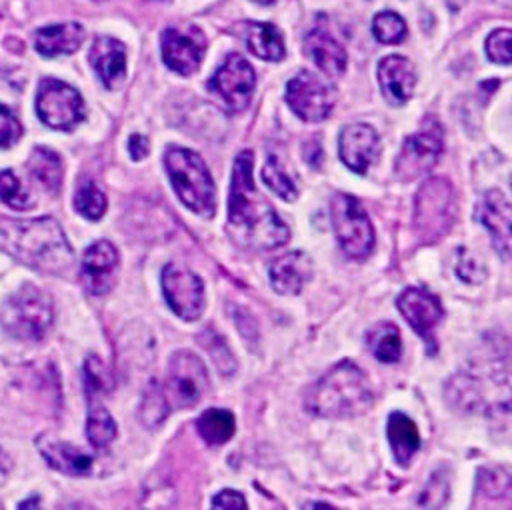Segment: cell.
I'll list each match as a JSON object with an SVG mask.
<instances>
[{
	"mask_svg": "<svg viewBox=\"0 0 512 510\" xmlns=\"http://www.w3.org/2000/svg\"><path fill=\"white\" fill-rule=\"evenodd\" d=\"M226 230L236 244L250 250L278 248L290 236L276 210L254 186L250 150L240 152L234 162Z\"/></svg>",
	"mask_w": 512,
	"mask_h": 510,
	"instance_id": "obj_1",
	"label": "cell"
},
{
	"mask_svg": "<svg viewBox=\"0 0 512 510\" xmlns=\"http://www.w3.org/2000/svg\"><path fill=\"white\" fill-rule=\"evenodd\" d=\"M0 248L22 264L46 274H60L74 262L72 246L60 224L52 218H0Z\"/></svg>",
	"mask_w": 512,
	"mask_h": 510,
	"instance_id": "obj_2",
	"label": "cell"
},
{
	"mask_svg": "<svg viewBox=\"0 0 512 510\" xmlns=\"http://www.w3.org/2000/svg\"><path fill=\"white\" fill-rule=\"evenodd\" d=\"M372 406V390L366 374L352 362L332 366L306 396V408L324 418H350Z\"/></svg>",
	"mask_w": 512,
	"mask_h": 510,
	"instance_id": "obj_3",
	"label": "cell"
},
{
	"mask_svg": "<svg viewBox=\"0 0 512 510\" xmlns=\"http://www.w3.org/2000/svg\"><path fill=\"white\" fill-rule=\"evenodd\" d=\"M164 166L182 204L202 218L214 216L216 186L204 160L188 148L170 146L164 154Z\"/></svg>",
	"mask_w": 512,
	"mask_h": 510,
	"instance_id": "obj_4",
	"label": "cell"
},
{
	"mask_svg": "<svg viewBox=\"0 0 512 510\" xmlns=\"http://www.w3.org/2000/svg\"><path fill=\"white\" fill-rule=\"evenodd\" d=\"M54 318L52 300L40 288L26 284L0 310L2 328L20 340H40Z\"/></svg>",
	"mask_w": 512,
	"mask_h": 510,
	"instance_id": "obj_5",
	"label": "cell"
},
{
	"mask_svg": "<svg viewBox=\"0 0 512 510\" xmlns=\"http://www.w3.org/2000/svg\"><path fill=\"white\" fill-rule=\"evenodd\" d=\"M456 216V194L446 178H428L414 198V228L420 238L436 240L446 234Z\"/></svg>",
	"mask_w": 512,
	"mask_h": 510,
	"instance_id": "obj_6",
	"label": "cell"
},
{
	"mask_svg": "<svg viewBox=\"0 0 512 510\" xmlns=\"http://www.w3.org/2000/svg\"><path fill=\"white\" fill-rule=\"evenodd\" d=\"M330 218L340 248L352 258H364L374 248V228L354 196L336 194L330 202Z\"/></svg>",
	"mask_w": 512,
	"mask_h": 510,
	"instance_id": "obj_7",
	"label": "cell"
},
{
	"mask_svg": "<svg viewBox=\"0 0 512 510\" xmlns=\"http://www.w3.org/2000/svg\"><path fill=\"white\" fill-rule=\"evenodd\" d=\"M208 386V372L204 362L188 352L180 350L170 356L168 376L162 388V396L168 408H190L194 406Z\"/></svg>",
	"mask_w": 512,
	"mask_h": 510,
	"instance_id": "obj_8",
	"label": "cell"
},
{
	"mask_svg": "<svg viewBox=\"0 0 512 510\" xmlns=\"http://www.w3.org/2000/svg\"><path fill=\"white\" fill-rule=\"evenodd\" d=\"M36 110L46 126L58 130H70L84 118V102L78 90L54 78L40 82Z\"/></svg>",
	"mask_w": 512,
	"mask_h": 510,
	"instance_id": "obj_9",
	"label": "cell"
},
{
	"mask_svg": "<svg viewBox=\"0 0 512 510\" xmlns=\"http://www.w3.org/2000/svg\"><path fill=\"white\" fill-rule=\"evenodd\" d=\"M286 102L298 118L306 122H320L330 114L336 102V94L330 84L322 82L316 74L304 70L288 80Z\"/></svg>",
	"mask_w": 512,
	"mask_h": 510,
	"instance_id": "obj_10",
	"label": "cell"
},
{
	"mask_svg": "<svg viewBox=\"0 0 512 510\" xmlns=\"http://www.w3.org/2000/svg\"><path fill=\"white\" fill-rule=\"evenodd\" d=\"M162 292L170 310L182 320L190 322L204 312V284L188 268L180 264H166L162 270Z\"/></svg>",
	"mask_w": 512,
	"mask_h": 510,
	"instance_id": "obj_11",
	"label": "cell"
},
{
	"mask_svg": "<svg viewBox=\"0 0 512 510\" xmlns=\"http://www.w3.org/2000/svg\"><path fill=\"white\" fill-rule=\"evenodd\" d=\"M442 152V130L438 124L422 126L420 132L408 136L396 158V174L400 180L410 182L428 174L438 162Z\"/></svg>",
	"mask_w": 512,
	"mask_h": 510,
	"instance_id": "obj_12",
	"label": "cell"
},
{
	"mask_svg": "<svg viewBox=\"0 0 512 510\" xmlns=\"http://www.w3.org/2000/svg\"><path fill=\"white\" fill-rule=\"evenodd\" d=\"M254 86L256 74L240 54H228L224 64L214 72L208 82V88L232 112H240L248 106Z\"/></svg>",
	"mask_w": 512,
	"mask_h": 510,
	"instance_id": "obj_13",
	"label": "cell"
},
{
	"mask_svg": "<svg viewBox=\"0 0 512 510\" xmlns=\"http://www.w3.org/2000/svg\"><path fill=\"white\" fill-rule=\"evenodd\" d=\"M164 64L178 74H192L206 52V38L196 26L166 28L160 38Z\"/></svg>",
	"mask_w": 512,
	"mask_h": 510,
	"instance_id": "obj_14",
	"label": "cell"
},
{
	"mask_svg": "<svg viewBox=\"0 0 512 510\" xmlns=\"http://www.w3.org/2000/svg\"><path fill=\"white\" fill-rule=\"evenodd\" d=\"M398 310L404 316V320L410 324V328L418 332V336H422V340L428 344V350L432 352L436 348L434 330L440 324L444 314L440 300L424 288L408 286L398 296Z\"/></svg>",
	"mask_w": 512,
	"mask_h": 510,
	"instance_id": "obj_15",
	"label": "cell"
},
{
	"mask_svg": "<svg viewBox=\"0 0 512 510\" xmlns=\"http://www.w3.org/2000/svg\"><path fill=\"white\" fill-rule=\"evenodd\" d=\"M378 150L380 142L372 126L350 124L342 128L338 138V154L340 160L356 174H364L372 166V162L378 156Z\"/></svg>",
	"mask_w": 512,
	"mask_h": 510,
	"instance_id": "obj_16",
	"label": "cell"
},
{
	"mask_svg": "<svg viewBox=\"0 0 512 510\" xmlns=\"http://www.w3.org/2000/svg\"><path fill=\"white\" fill-rule=\"evenodd\" d=\"M476 220L490 232L494 248L506 260L510 254V202L500 190H488L482 194L476 206Z\"/></svg>",
	"mask_w": 512,
	"mask_h": 510,
	"instance_id": "obj_17",
	"label": "cell"
},
{
	"mask_svg": "<svg viewBox=\"0 0 512 510\" xmlns=\"http://www.w3.org/2000/svg\"><path fill=\"white\" fill-rule=\"evenodd\" d=\"M118 252L108 240L94 242L82 258V280L92 294H106L116 278Z\"/></svg>",
	"mask_w": 512,
	"mask_h": 510,
	"instance_id": "obj_18",
	"label": "cell"
},
{
	"mask_svg": "<svg viewBox=\"0 0 512 510\" xmlns=\"http://www.w3.org/2000/svg\"><path fill=\"white\" fill-rule=\"evenodd\" d=\"M378 80L382 94L390 104H404L410 100L416 86V72L408 58L392 54L386 56L378 66Z\"/></svg>",
	"mask_w": 512,
	"mask_h": 510,
	"instance_id": "obj_19",
	"label": "cell"
},
{
	"mask_svg": "<svg viewBox=\"0 0 512 510\" xmlns=\"http://www.w3.org/2000/svg\"><path fill=\"white\" fill-rule=\"evenodd\" d=\"M312 278V260L306 252L292 250L270 264V284L278 294L294 296Z\"/></svg>",
	"mask_w": 512,
	"mask_h": 510,
	"instance_id": "obj_20",
	"label": "cell"
},
{
	"mask_svg": "<svg viewBox=\"0 0 512 510\" xmlns=\"http://www.w3.org/2000/svg\"><path fill=\"white\" fill-rule=\"evenodd\" d=\"M90 64L106 88H118L126 76L124 44L110 36H98L90 48Z\"/></svg>",
	"mask_w": 512,
	"mask_h": 510,
	"instance_id": "obj_21",
	"label": "cell"
},
{
	"mask_svg": "<svg viewBox=\"0 0 512 510\" xmlns=\"http://www.w3.org/2000/svg\"><path fill=\"white\" fill-rule=\"evenodd\" d=\"M304 52L330 78H338L346 70V52H344V48L324 28H312L304 36Z\"/></svg>",
	"mask_w": 512,
	"mask_h": 510,
	"instance_id": "obj_22",
	"label": "cell"
},
{
	"mask_svg": "<svg viewBox=\"0 0 512 510\" xmlns=\"http://www.w3.org/2000/svg\"><path fill=\"white\" fill-rule=\"evenodd\" d=\"M84 42V28L76 22H64L40 28L34 36L36 50L42 56L54 58L60 54H72Z\"/></svg>",
	"mask_w": 512,
	"mask_h": 510,
	"instance_id": "obj_23",
	"label": "cell"
},
{
	"mask_svg": "<svg viewBox=\"0 0 512 510\" xmlns=\"http://www.w3.org/2000/svg\"><path fill=\"white\" fill-rule=\"evenodd\" d=\"M240 28L242 38L254 56L268 62H278L284 58V40L276 26L268 22H244Z\"/></svg>",
	"mask_w": 512,
	"mask_h": 510,
	"instance_id": "obj_24",
	"label": "cell"
},
{
	"mask_svg": "<svg viewBox=\"0 0 512 510\" xmlns=\"http://www.w3.org/2000/svg\"><path fill=\"white\" fill-rule=\"evenodd\" d=\"M386 432H388V442L396 462L402 466H408V462L420 448V436H418L416 424L406 414L392 412L388 418Z\"/></svg>",
	"mask_w": 512,
	"mask_h": 510,
	"instance_id": "obj_25",
	"label": "cell"
},
{
	"mask_svg": "<svg viewBox=\"0 0 512 510\" xmlns=\"http://www.w3.org/2000/svg\"><path fill=\"white\" fill-rule=\"evenodd\" d=\"M40 452L52 468L66 474H86L92 468V456L68 442H46Z\"/></svg>",
	"mask_w": 512,
	"mask_h": 510,
	"instance_id": "obj_26",
	"label": "cell"
},
{
	"mask_svg": "<svg viewBox=\"0 0 512 510\" xmlns=\"http://www.w3.org/2000/svg\"><path fill=\"white\" fill-rule=\"evenodd\" d=\"M234 428H236V422L232 412L222 408L204 410L196 420V430L208 446H220L228 442L234 434Z\"/></svg>",
	"mask_w": 512,
	"mask_h": 510,
	"instance_id": "obj_27",
	"label": "cell"
},
{
	"mask_svg": "<svg viewBox=\"0 0 512 510\" xmlns=\"http://www.w3.org/2000/svg\"><path fill=\"white\" fill-rule=\"evenodd\" d=\"M368 348L380 362H398L402 356L400 330L390 322L376 324L366 336Z\"/></svg>",
	"mask_w": 512,
	"mask_h": 510,
	"instance_id": "obj_28",
	"label": "cell"
},
{
	"mask_svg": "<svg viewBox=\"0 0 512 510\" xmlns=\"http://www.w3.org/2000/svg\"><path fill=\"white\" fill-rule=\"evenodd\" d=\"M28 170L30 174L48 190L56 192L62 182V162L56 152L50 148H34L28 158Z\"/></svg>",
	"mask_w": 512,
	"mask_h": 510,
	"instance_id": "obj_29",
	"label": "cell"
},
{
	"mask_svg": "<svg viewBox=\"0 0 512 510\" xmlns=\"http://www.w3.org/2000/svg\"><path fill=\"white\" fill-rule=\"evenodd\" d=\"M86 436L94 448H104L116 438V422L102 406L90 410L86 420Z\"/></svg>",
	"mask_w": 512,
	"mask_h": 510,
	"instance_id": "obj_30",
	"label": "cell"
},
{
	"mask_svg": "<svg viewBox=\"0 0 512 510\" xmlns=\"http://www.w3.org/2000/svg\"><path fill=\"white\" fill-rule=\"evenodd\" d=\"M406 22L396 12H378L372 20V34L382 44H400L406 38Z\"/></svg>",
	"mask_w": 512,
	"mask_h": 510,
	"instance_id": "obj_31",
	"label": "cell"
},
{
	"mask_svg": "<svg viewBox=\"0 0 512 510\" xmlns=\"http://www.w3.org/2000/svg\"><path fill=\"white\" fill-rule=\"evenodd\" d=\"M262 180H264V184H266L276 196H280L282 200H288V202L296 200V196H298L296 184H294L292 178L282 170L278 158L270 156V158L266 160V164H264V168H262Z\"/></svg>",
	"mask_w": 512,
	"mask_h": 510,
	"instance_id": "obj_32",
	"label": "cell"
},
{
	"mask_svg": "<svg viewBox=\"0 0 512 510\" xmlns=\"http://www.w3.org/2000/svg\"><path fill=\"white\" fill-rule=\"evenodd\" d=\"M74 208L88 220H98L106 212V196L94 182H84L74 194Z\"/></svg>",
	"mask_w": 512,
	"mask_h": 510,
	"instance_id": "obj_33",
	"label": "cell"
},
{
	"mask_svg": "<svg viewBox=\"0 0 512 510\" xmlns=\"http://www.w3.org/2000/svg\"><path fill=\"white\" fill-rule=\"evenodd\" d=\"M198 340H200V344L210 352L214 364L218 366V370H220L222 374H232V372L236 370V358L232 356V352H230L226 340H224L218 332H214V330L208 328V330L200 332Z\"/></svg>",
	"mask_w": 512,
	"mask_h": 510,
	"instance_id": "obj_34",
	"label": "cell"
},
{
	"mask_svg": "<svg viewBox=\"0 0 512 510\" xmlns=\"http://www.w3.org/2000/svg\"><path fill=\"white\" fill-rule=\"evenodd\" d=\"M478 488L486 498H502L510 492V472L506 468L478 470Z\"/></svg>",
	"mask_w": 512,
	"mask_h": 510,
	"instance_id": "obj_35",
	"label": "cell"
},
{
	"mask_svg": "<svg viewBox=\"0 0 512 510\" xmlns=\"http://www.w3.org/2000/svg\"><path fill=\"white\" fill-rule=\"evenodd\" d=\"M0 200L14 210H24L30 204L28 194L22 192L20 182L12 170H0Z\"/></svg>",
	"mask_w": 512,
	"mask_h": 510,
	"instance_id": "obj_36",
	"label": "cell"
},
{
	"mask_svg": "<svg viewBox=\"0 0 512 510\" xmlns=\"http://www.w3.org/2000/svg\"><path fill=\"white\" fill-rule=\"evenodd\" d=\"M510 30L508 28H500V30H494L488 40H486V54L492 62H498V64H510V58H512V52H510Z\"/></svg>",
	"mask_w": 512,
	"mask_h": 510,
	"instance_id": "obj_37",
	"label": "cell"
},
{
	"mask_svg": "<svg viewBox=\"0 0 512 510\" xmlns=\"http://www.w3.org/2000/svg\"><path fill=\"white\" fill-rule=\"evenodd\" d=\"M168 410L170 408H168V404H166V400L162 396V390L152 386L148 390V394L144 396V402H142V422H146L148 426H154V424L164 420Z\"/></svg>",
	"mask_w": 512,
	"mask_h": 510,
	"instance_id": "obj_38",
	"label": "cell"
},
{
	"mask_svg": "<svg viewBox=\"0 0 512 510\" xmlns=\"http://www.w3.org/2000/svg\"><path fill=\"white\" fill-rule=\"evenodd\" d=\"M84 378H86V388L92 392H104V390H110V386H112V378H110L106 366L96 356H90L86 360Z\"/></svg>",
	"mask_w": 512,
	"mask_h": 510,
	"instance_id": "obj_39",
	"label": "cell"
},
{
	"mask_svg": "<svg viewBox=\"0 0 512 510\" xmlns=\"http://www.w3.org/2000/svg\"><path fill=\"white\" fill-rule=\"evenodd\" d=\"M448 498V482L446 476H440V472L432 474L426 490L422 492L418 504L420 506H430V508H438L444 504V500Z\"/></svg>",
	"mask_w": 512,
	"mask_h": 510,
	"instance_id": "obj_40",
	"label": "cell"
},
{
	"mask_svg": "<svg viewBox=\"0 0 512 510\" xmlns=\"http://www.w3.org/2000/svg\"><path fill=\"white\" fill-rule=\"evenodd\" d=\"M456 274H458L462 280L470 282V284H478V282H482L484 276H486L484 266H482L472 254H468L466 250H464V252L460 250L458 264H456Z\"/></svg>",
	"mask_w": 512,
	"mask_h": 510,
	"instance_id": "obj_41",
	"label": "cell"
},
{
	"mask_svg": "<svg viewBox=\"0 0 512 510\" xmlns=\"http://www.w3.org/2000/svg\"><path fill=\"white\" fill-rule=\"evenodd\" d=\"M22 136V126L16 116L0 104V146H10Z\"/></svg>",
	"mask_w": 512,
	"mask_h": 510,
	"instance_id": "obj_42",
	"label": "cell"
},
{
	"mask_svg": "<svg viewBox=\"0 0 512 510\" xmlns=\"http://www.w3.org/2000/svg\"><path fill=\"white\" fill-rule=\"evenodd\" d=\"M212 506L214 508H230V510H240V508H246V500L240 492L236 490H222L214 496L212 500Z\"/></svg>",
	"mask_w": 512,
	"mask_h": 510,
	"instance_id": "obj_43",
	"label": "cell"
},
{
	"mask_svg": "<svg viewBox=\"0 0 512 510\" xmlns=\"http://www.w3.org/2000/svg\"><path fill=\"white\" fill-rule=\"evenodd\" d=\"M128 152H130V156L134 160L144 158L148 154V140L144 136H140V134H134L130 138V142H128Z\"/></svg>",
	"mask_w": 512,
	"mask_h": 510,
	"instance_id": "obj_44",
	"label": "cell"
},
{
	"mask_svg": "<svg viewBox=\"0 0 512 510\" xmlns=\"http://www.w3.org/2000/svg\"><path fill=\"white\" fill-rule=\"evenodd\" d=\"M8 470H10V458H8V454L0 448V484H2L4 478L8 476Z\"/></svg>",
	"mask_w": 512,
	"mask_h": 510,
	"instance_id": "obj_45",
	"label": "cell"
},
{
	"mask_svg": "<svg viewBox=\"0 0 512 510\" xmlns=\"http://www.w3.org/2000/svg\"><path fill=\"white\" fill-rule=\"evenodd\" d=\"M254 2H260V4H268V2H272V0H254Z\"/></svg>",
	"mask_w": 512,
	"mask_h": 510,
	"instance_id": "obj_46",
	"label": "cell"
}]
</instances>
